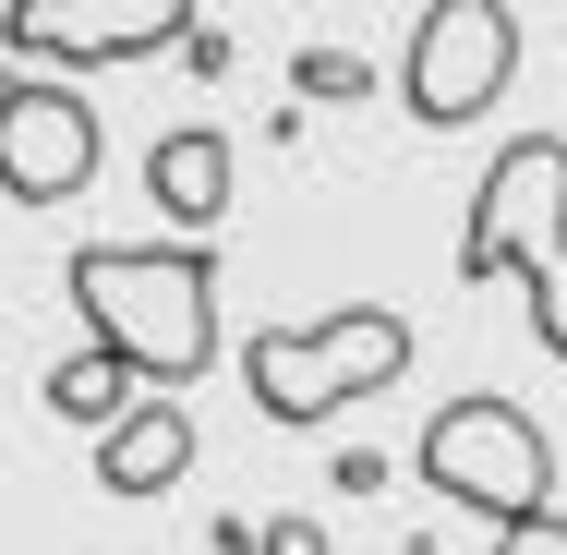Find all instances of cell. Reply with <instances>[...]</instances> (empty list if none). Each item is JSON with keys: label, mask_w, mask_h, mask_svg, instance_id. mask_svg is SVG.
<instances>
[{"label": "cell", "mask_w": 567, "mask_h": 555, "mask_svg": "<svg viewBox=\"0 0 567 555\" xmlns=\"http://www.w3.org/2000/svg\"><path fill=\"white\" fill-rule=\"evenodd\" d=\"M61 290H73L85 338L121 350L145 387H206V362H218V254H206V229H169V241H73Z\"/></svg>", "instance_id": "obj_1"}, {"label": "cell", "mask_w": 567, "mask_h": 555, "mask_svg": "<svg viewBox=\"0 0 567 555\" xmlns=\"http://www.w3.org/2000/svg\"><path fill=\"white\" fill-rule=\"evenodd\" d=\"M411 374V315H386V302H339V315H302V327H266L241 350V387H254V411L266 423H327L350 399H374V387H399Z\"/></svg>", "instance_id": "obj_2"}, {"label": "cell", "mask_w": 567, "mask_h": 555, "mask_svg": "<svg viewBox=\"0 0 567 555\" xmlns=\"http://www.w3.org/2000/svg\"><path fill=\"white\" fill-rule=\"evenodd\" d=\"M411 471H423V483H435L447 507H471L483 532L556 495V446H544V423H532L519 399H495V387L447 399V411L423 423V446H411Z\"/></svg>", "instance_id": "obj_3"}, {"label": "cell", "mask_w": 567, "mask_h": 555, "mask_svg": "<svg viewBox=\"0 0 567 555\" xmlns=\"http://www.w3.org/2000/svg\"><path fill=\"white\" fill-rule=\"evenodd\" d=\"M507 73H519V12L507 0H423L411 61H399V110L423 133H458L507 97Z\"/></svg>", "instance_id": "obj_4"}, {"label": "cell", "mask_w": 567, "mask_h": 555, "mask_svg": "<svg viewBox=\"0 0 567 555\" xmlns=\"http://www.w3.org/2000/svg\"><path fill=\"white\" fill-rule=\"evenodd\" d=\"M194 37V0H0V49L37 73H121Z\"/></svg>", "instance_id": "obj_5"}, {"label": "cell", "mask_w": 567, "mask_h": 555, "mask_svg": "<svg viewBox=\"0 0 567 555\" xmlns=\"http://www.w3.org/2000/svg\"><path fill=\"white\" fill-rule=\"evenodd\" d=\"M97 157H110V121L85 110L73 85L0 73V194H12V206H73V194H97Z\"/></svg>", "instance_id": "obj_6"}, {"label": "cell", "mask_w": 567, "mask_h": 555, "mask_svg": "<svg viewBox=\"0 0 567 555\" xmlns=\"http://www.w3.org/2000/svg\"><path fill=\"white\" fill-rule=\"evenodd\" d=\"M544 218H567V145L556 133H507L495 169H483V194H471V229H458V278H471V290L507 278L519 241H532Z\"/></svg>", "instance_id": "obj_7"}, {"label": "cell", "mask_w": 567, "mask_h": 555, "mask_svg": "<svg viewBox=\"0 0 567 555\" xmlns=\"http://www.w3.org/2000/svg\"><path fill=\"white\" fill-rule=\"evenodd\" d=\"M182 471H194V399H182V387L133 399L110 435H97V483H110V495H133V507H145V495H169Z\"/></svg>", "instance_id": "obj_8"}, {"label": "cell", "mask_w": 567, "mask_h": 555, "mask_svg": "<svg viewBox=\"0 0 567 555\" xmlns=\"http://www.w3.org/2000/svg\"><path fill=\"white\" fill-rule=\"evenodd\" d=\"M229 182H241V157H229L218 121H169L157 157H145V194H157V218H169V229H218L229 218Z\"/></svg>", "instance_id": "obj_9"}, {"label": "cell", "mask_w": 567, "mask_h": 555, "mask_svg": "<svg viewBox=\"0 0 567 555\" xmlns=\"http://www.w3.org/2000/svg\"><path fill=\"white\" fill-rule=\"evenodd\" d=\"M133 387H145V374H133L121 350H97V338H85L73 362H49V411H61L73 435H110L121 411H133Z\"/></svg>", "instance_id": "obj_10"}, {"label": "cell", "mask_w": 567, "mask_h": 555, "mask_svg": "<svg viewBox=\"0 0 567 555\" xmlns=\"http://www.w3.org/2000/svg\"><path fill=\"white\" fill-rule=\"evenodd\" d=\"M507 278L532 290V327H544V350H556V362H567V218H544V229H532Z\"/></svg>", "instance_id": "obj_11"}, {"label": "cell", "mask_w": 567, "mask_h": 555, "mask_svg": "<svg viewBox=\"0 0 567 555\" xmlns=\"http://www.w3.org/2000/svg\"><path fill=\"white\" fill-rule=\"evenodd\" d=\"M290 97L350 110V97H374V61H350V49H302V61H290Z\"/></svg>", "instance_id": "obj_12"}, {"label": "cell", "mask_w": 567, "mask_h": 555, "mask_svg": "<svg viewBox=\"0 0 567 555\" xmlns=\"http://www.w3.org/2000/svg\"><path fill=\"white\" fill-rule=\"evenodd\" d=\"M495 555H567V507H519V520H495Z\"/></svg>", "instance_id": "obj_13"}, {"label": "cell", "mask_w": 567, "mask_h": 555, "mask_svg": "<svg viewBox=\"0 0 567 555\" xmlns=\"http://www.w3.org/2000/svg\"><path fill=\"white\" fill-rule=\"evenodd\" d=\"M254 555H327V520H266Z\"/></svg>", "instance_id": "obj_14"}]
</instances>
